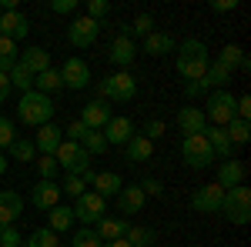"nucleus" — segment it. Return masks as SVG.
<instances>
[{"instance_id": "obj_28", "label": "nucleus", "mask_w": 251, "mask_h": 247, "mask_svg": "<svg viewBox=\"0 0 251 247\" xmlns=\"http://www.w3.org/2000/svg\"><path fill=\"white\" fill-rule=\"evenodd\" d=\"M124 151H127V160H151V154H154V144L148 140V137H141V134H134L127 144H124Z\"/></svg>"}, {"instance_id": "obj_37", "label": "nucleus", "mask_w": 251, "mask_h": 247, "mask_svg": "<svg viewBox=\"0 0 251 247\" xmlns=\"http://www.w3.org/2000/svg\"><path fill=\"white\" fill-rule=\"evenodd\" d=\"M124 34H127V37H131V34H141V37L154 34V17H151V14H137V17H134V23H131V27L124 30Z\"/></svg>"}, {"instance_id": "obj_36", "label": "nucleus", "mask_w": 251, "mask_h": 247, "mask_svg": "<svg viewBox=\"0 0 251 247\" xmlns=\"http://www.w3.org/2000/svg\"><path fill=\"white\" fill-rule=\"evenodd\" d=\"M80 147L94 157V154H104V151H107V140H104V134H100V131H87L84 137H80Z\"/></svg>"}, {"instance_id": "obj_48", "label": "nucleus", "mask_w": 251, "mask_h": 247, "mask_svg": "<svg viewBox=\"0 0 251 247\" xmlns=\"http://www.w3.org/2000/svg\"><path fill=\"white\" fill-rule=\"evenodd\" d=\"M64 134H67V140H74V144H80V137L87 134V127H84L80 120H71V127H67Z\"/></svg>"}, {"instance_id": "obj_34", "label": "nucleus", "mask_w": 251, "mask_h": 247, "mask_svg": "<svg viewBox=\"0 0 251 247\" xmlns=\"http://www.w3.org/2000/svg\"><path fill=\"white\" fill-rule=\"evenodd\" d=\"M57 244L60 241H57V234H54L50 227H37L27 241H24V247H57Z\"/></svg>"}, {"instance_id": "obj_41", "label": "nucleus", "mask_w": 251, "mask_h": 247, "mask_svg": "<svg viewBox=\"0 0 251 247\" xmlns=\"http://www.w3.org/2000/svg\"><path fill=\"white\" fill-rule=\"evenodd\" d=\"M84 187H87V184H84L80 177H71V174H67V180L60 184V194H67V197H74V201H77L80 194H84Z\"/></svg>"}, {"instance_id": "obj_8", "label": "nucleus", "mask_w": 251, "mask_h": 247, "mask_svg": "<svg viewBox=\"0 0 251 247\" xmlns=\"http://www.w3.org/2000/svg\"><path fill=\"white\" fill-rule=\"evenodd\" d=\"M104 214H107V201L100 194H94V190H84L77 201H74V217L84 221V224H97Z\"/></svg>"}, {"instance_id": "obj_54", "label": "nucleus", "mask_w": 251, "mask_h": 247, "mask_svg": "<svg viewBox=\"0 0 251 247\" xmlns=\"http://www.w3.org/2000/svg\"><path fill=\"white\" fill-rule=\"evenodd\" d=\"M0 174H7V157H3V151H0Z\"/></svg>"}, {"instance_id": "obj_31", "label": "nucleus", "mask_w": 251, "mask_h": 247, "mask_svg": "<svg viewBox=\"0 0 251 247\" xmlns=\"http://www.w3.org/2000/svg\"><path fill=\"white\" fill-rule=\"evenodd\" d=\"M204 84H208V87H218V90H225V87L231 84V70L221 67L218 60H211V64H208V74H204Z\"/></svg>"}, {"instance_id": "obj_25", "label": "nucleus", "mask_w": 251, "mask_h": 247, "mask_svg": "<svg viewBox=\"0 0 251 247\" xmlns=\"http://www.w3.org/2000/svg\"><path fill=\"white\" fill-rule=\"evenodd\" d=\"M137 57L134 50V40L127 37V34H121V37H114V44H111V60H114L117 67H127L131 60Z\"/></svg>"}, {"instance_id": "obj_13", "label": "nucleus", "mask_w": 251, "mask_h": 247, "mask_svg": "<svg viewBox=\"0 0 251 247\" xmlns=\"http://www.w3.org/2000/svg\"><path fill=\"white\" fill-rule=\"evenodd\" d=\"M100 134H104L107 147H124V144L134 137V124H131V117H111L107 127H104Z\"/></svg>"}, {"instance_id": "obj_56", "label": "nucleus", "mask_w": 251, "mask_h": 247, "mask_svg": "<svg viewBox=\"0 0 251 247\" xmlns=\"http://www.w3.org/2000/svg\"><path fill=\"white\" fill-rule=\"evenodd\" d=\"M20 247H24V244H20Z\"/></svg>"}, {"instance_id": "obj_40", "label": "nucleus", "mask_w": 251, "mask_h": 247, "mask_svg": "<svg viewBox=\"0 0 251 247\" xmlns=\"http://www.w3.org/2000/svg\"><path fill=\"white\" fill-rule=\"evenodd\" d=\"M71 247H104L100 241H97V234L91 227H80L74 237H71Z\"/></svg>"}, {"instance_id": "obj_16", "label": "nucleus", "mask_w": 251, "mask_h": 247, "mask_svg": "<svg viewBox=\"0 0 251 247\" xmlns=\"http://www.w3.org/2000/svg\"><path fill=\"white\" fill-rule=\"evenodd\" d=\"M60 144H64V131H60L57 124H44V127H37V140H34V147H37L40 154L54 157Z\"/></svg>"}, {"instance_id": "obj_11", "label": "nucleus", "mask_w": 251, "mask_h": 247, "mask_svg": "<svg viewBox=\"0 0 251 247\" xmlns=\"http://www.w3.org/2000/svg\"><path fill=\"white\" fill-rule=\"evenodd\" d=\"M111 104H107V100H91V104H84V111H80V124H84V127H87V131H104V127H107V120H111Z\"/></svg>"}, {"instance_id": "obj_21", "label": "nucleus", "mask_w": 251, "mask_h": 247, "mask_svg": "<svg viewBox=\"0 0 251 247\" xmlns=\"http://www.w3.org/2000/svg\"><path fill=\"white\" fill-rule=\"evenodd\" d=\"M204 140L211 144V151H214V157H221V160H231V140H228V134H225V127H214V124H208L204 127Z\"/></svg>"}, {"instance_id": "obj_53", "label": "nucleus", "mask_w": 251, "mask_h": 247, "mask_svg": "<svg viewBox=\"0 0 251 247\" xmlns=\"http://www.w3.org/2000/svg\"><path fill=\"white\" fill-rule=\"evenodd\" d=\"M104 247H131V244H127L124 237H121V241H107V244H104Z\"/></svg>"}, {"instance_id": "obj_47", "label": "nucleus", "mask_w": 251, "mask_h": 247, "mask_svg": "<svg viewBox=\"0 0 251 247\" xmlns=\"http://www.w3.org/2000/svg\"><path fill=\"white\" fill-rule=\"evenodd\" d=\"M161 134H164V124H161V120H148V124H144V134H141V137H148V140L154 144V137H161Z\"/></svg>"}, {"instance_id": "obj_1", "label": "nucleus", "mask_w": 251, "mask_h": 247, "mask_svg": "<svg viewBox=\"0 0 251 247\" xmlns=\"http://www.w3.org/2000/svg\"><path fill=\"white\" fill-rule=\"evenodd\" d=\"M208 64H211V57H208L204 40L188 37L181 47H177V74L184 77V80H204Z\"/></svg>"}, {"instance_id": "obj_26", "label": "nucleus", "mask_w": 251, "mask_h": 247, "mask_svg": "<svg viewBox=\"0 0 251 247\" xmlns=\"http://www.w3.org/2000/svg\"><path fill=\"white\" fill-rule=\"evenodd\" d=\"M218 64L228 67V70H248V67H251V60L245 57V50H241L238 44H228V47L218 54Z\"/></svg>"}, {"instance_id": "obj_29", "label": "nucleus", "mask_w": 251, "mask_h": 247, "mask_svg": "<svg viewBox=\"0 0 251 247\" xmlns=\"http://www.w3.org/2000/svg\"><path fill=\"white\" fill-rule=\"evenodd\" d=\"M60 87H64V80H60V70H54V67H47V70H44V74H37L34 77V90H37V94H54V90H60Z\"/></svg>"}, {"instance_id": "obj_14", "label": "nucleus", "mask_w": 251, "mask_h": 247, "mask_svg": "<svg viewBox=\"0 0 251 247\" xmlns=\"http://www.w3.org/2000/svg\"><path fill=\"white\" fill-rule=\"evenodd\" d=\"M30 34V23H27V17L20 14V10H7V14H0V37L7 40H24Z\"/></svg>"}, {"instance_id": "obj_18", "label": "nucleus", "mask_w": 251, "mask_h": 247, "mask_svg": "<svg viewBox=\"0 0 251 247\" xmlns=\"http://www.w3.org/2000/svg\"><path fill=\"white\" fill-rule=\"evenodd\" d=\"M127 227H131V224H127V217H100L94 234H97V241H100V244H107V241H121V237L127 234Z\"/></svg>"}, {"instance_id": "obj_44", "label": "nucleus", "mask_w": 251, "mask_h": 247, "mask_svg": "<svg viewBox=\"0 0 251 247\" xmlns=\"http://www.w3.org/2000/svg\"><path fill=\"white\" fill-rule=\"evenodd\" d=\"M24 237L17 234V227H0V247H20Z\"/></svg>"}, {"instance_id": "obj_42", "label": "nucleus", "mask_w": 251, "mask_h": 247, "mask_svg": "<svg viewBox=\"0 0 251 247\" xmlns=\"http://www.w3.org/2000/svg\"><path fill=\"white\" fill-rule=\"evenodd\" d=\"M107 14H111V3L107 0H87V17L91 20L100 23V17H107Z\"/></svg>"}, {"instance_id": "obj_43", "label": "nucleus", "mask_w": 251, "mask_h": 247, "mask_svg": "<svg viewBox=\"0 0 251 247\" xmlns=\"http://www.w3.org/2000/svg\"><path fill=\"white\" fill-rule=\"evenodd\" d=\"M14 140H17V134H14V120L0 117V151H3V147H10Z\"/></svg>"}, {"instance_id": "obj_24", "label": "nucleus", "mask_w": 251, "mask_h": 247, "mask_svg": "<svg viewBox=\"0 0 251 247\" xmlns=\"http://www.w3.org/2000/svg\"><path fill=\"white\" fill-rule=\"evenodd\" d=\"M20 64H24L30 74L37 77V74H44V70L50 67V54H47L44 47H27V50L20 54Z\"/></svg>"}, {"instance_id": "obj_7", "label": "nucleus", "mask_w": 251, "mask_h": 247, "mask_svg": "<svg viewBox=\"0 0 251 247\" xmlns=\"http://www.w3.org/2000/svg\"><path fill=\"white\" fill-rule=\"evenodd\" d=\"M181 154H184V164H188L191 171H204V167L214 160V151H211V144L204 140V134H191V137H184Z\"/></svg>"}, {"instance_id": "obj_55", "label": "nucleus", "mask_w": 251, "mask_h": 247, "mask_svg": "<svg viewBox=\"0 0 251 247\" xmlns=\"http://www.w3.org/2000/svg\"><path fill=\"white\" fill-rule=\"evenodd\" d=\"M0 14H3V10H0Z\"/></svg>"}, {"instance_id": "obj_22", "label": "nucleus", "mask_w": 251, "mask_h": 247, "mask_svg": "<svg viewBox=\"0 0 251 247\" xmlns=\"http://www.w3.org/2000/svg\"><path fill=\"white\" fill-rule=\"evenodd\" d=\"M91 184H94V194H100L104 201H107V197H117V194H121V187H124V180H121L114 171L94 174V177H91Z\"/></svg>"}, {"instance_id": "obj_19", "label": "nucleus", "mask_w": 251, "mask_h": 247, "mask_svg": "<svg viewBox=\"0 0 251 247\" xmlns=\"http://www.w3.org/2000/svg\"><path fill=\"white\" fill-rule=\"evenodd\" d=\"M177 127L184 131V137H191V134H201L208 127V117L201 107H181L177 111Z\"/></svg>"}, {"instance_id": "obj_50", "label": "nucleus", "mask_w": 251, "mask_h": 247, "mask_svg": "<svg viewBox=\"0 0 251 247\" xmlns=\"http://www.w3.org/2000/svg\"><path fill=\"white\" fill-rule=\"evenodd\" d=\"M238 7V0H214L211 10H218V14H228V10H234Z\"/></svg>"}, {"instance_id": "obj_45", "label": "nucleus", "mask_w": 251, "mask_h": 247, "mask_svg": "<svg viewBox=\"0 0 251 247\" xmlns=\"http://www.w3.org/2000/svg\"><path fill=\"white\" fill-rule=\"evenodd\" d=\"M137 187L144 190V197H148V194H151V197H161V194H164V187H161V180H154V177H144V180H141Z\"/></svg>"}, {"instance_id": "obj_30", "label": "nucleus", "mask_w": 251, "mask_h": 247, "mask_svg": "<svg viewBox=\"0 0 251 247\" xmlns=\"http://www.w3.org/2000/svg\"><path fill=\"white\" fill-rule=\"evenodd\" d=\"M71 221H74V210L64 207V204H57V207L47 210V227L54 230V234H60V230H71Z\"/></svg>"}, {"instance_id": "obj_38", "label": "nucleus", "mask_w": 251, "mask_h": 247, "mask_svg": "<svg viewBox=\"0 0 251 247\" xmlns=\"http://www.w3.org/2000/svg\"><path fill=\"white\" fill-rule=\"evenodd\" d=\"M34 154H37V147H34V140H14L10 144V157L14 160H34Z\"/></svg>"}, {"instance_id": "obj_52", "label": "nucleus", "mask_w": 251, "mask_h": 247, "mask_svg": "<svg viewBox=\"0 0 251 247\" xmlns=\"http://www.w3.org/2000/svg\"><path fill=\"white\" fill-rule=\"evenodd\" d=\"M7 94H10V80H7V74H0V104L7 100Z\"/></svg>"}, {"instance_id": "obj_2", "label": "nucleus", "mask_w": 251, "mask_h": 247, "mask_svg": "<svg viewBox=\"0 0 251 247\" xmlns=\"http://www.w3.org/2000/svg\"><path fill=\"white\" fill-rule=\"evenodd\" d=\"M17 117L24 120V124H30V127H44V124H50V117H54V104H50V97L30 90V94L20 97Z\"/></svg>"}, {"instance_id": "obj_20", "label": "nucleus", "mask_w": 251, "mask_h": 247, "mask_svg": "<svg viewBox=\"0 0 251 247\" xmlns=\"http://www.w3.org/2000/svg\"><path fill=\"white\" fill-rule=\"evenodd\" d=\"M241 180H245V164L234 160V157H231V160H221V167H218V180H214V184L225 187V190H231V187H238Z\"/></svg>"}, {"instance_id": "obj_49", "label": "nucleus", "mask_w": 251, "mask_h": 247, "mask_svg": "<svg viewBox=\"0 0 251 247\" xmlns=\"http://www.w3.org/2000/svg\"><path fill=\"white\" fill-rule=\"evenodd\" d=\"M50 10H54V14H74V10H77V0H54Z\"/></svg>"}, {"instance_id": "obj_35", "label": "nucleus", "mask_w": 251, "mask_h": 247, "mask_svg": "<svg viewBox=\"0 0 251 247\" xmlns=\"http://www.w3.org/2000/svg\"><path fill=\"white\" fill-rule=\"evenodd\" d=\"M124 241H127L131 247H151L154 244V230L151 227H127Z\"/></svg>"}, {"instance_id": "obj_23", "label": "nucleus", "mask_w": 251, "mask_h": 247, "mask_svg": "<svg viewBox=\"0 0 251 247\" xmlns=\"http://www.w3.org/2000/svg\"><path fill=\"white\" fill-rule=\"evenodd\" d=\"M117 207H121V214H124V217H127V214H137V210L144 207V190L137 187V184L121 187V194H117Z\"/></svg>"}, {"instance_id": "obj_15", "label": "nucleus", "mask_w": 251, "mask_h": 247, "mask_svg": "<svg viewBox=\"0 0 251 247\" xmlns=\"http://www.w3.org/2000/svg\"><path fill=\"white\" fill-rule=\"evenodd\" d=\"M24 214V201L17 190H0V227H14Z\"/></svg>"}, {"instance_id": "obj_4", "label": "nucleus", "mask_w": 251, "mask_h": 247, "mask_svg": "<svg viewBox=\"0 0 251 247\" xmlns=\"http://www.w3.org/2000/svg\"><path fill=\"white\" fill-rule=\"evenodd\" d=\"M218 214H225L231 224H248L251 221V190L245 184L225 190V201H221V210Z\"/></svg>"}, {"instance_id": "obj_46", "label": "nucleus", "mask_w": 251, "mask_h": 247, "mask_svg": "<svg viewBox=\"0 0 251 247\" xmlns=\"http://www.w3.org/2000/svg\"><path fill=\"white\" fill-rule=\"evenodd\" d=\"M0 60H17V44L0 37Z\"/></svg>"}, {"instance_id": "obj_51", "label": "nucleus", "mask_w": 251, "mask_h": 247, "mask_svg": "<svg viewBox=\"0 0 251 247\" xmlns=\"http://www.w3.org/2000/svg\"><path fill=\"white\" fill-rule=\"evenodd\" d=\"M201 90H208V84H204V80H191V84L184 87V94H188V97H198Z\"/></svg>"}, {"instance_id": "obj_17", "label": "nucleus", "mask_w": 251, "mask_h": 247, "mask_svg": "<svg viewBox=\"0 0 251 247\" xmlns=\"http://www.w3.org/2000/svg\"><path fill=\"white\" fill-rule=\"evenodd\" d=\"M30 201H34V207L37 210H50L60 204V184L54 180H37V187L30 194Z\"/></svg>"}, {"instance_id": "obj_3", "label": "nucleus", "mask_w": 251, "mask_h": 247, "mask_svg": "<svg viewBox=\"0 0 251 247\" xmlns=\"http://www.w3.org/2000/svg\"><path fill=\"white\" fill-rule=\"evenodd\" d=\"M134 94H137V80L127 74V70L97 80V100H107V104L117 100V104H124V100H131Z\"/></svg>"}, {"instance_id": "obj_12", "label": "nucleus", "mask_w": 251, "mask_h": 247, "mask_svg": "<svg viewBox=\"0 0 251 247\" xmlns=\"http://www.w3.org/2000/svg\"><path fill=\"white\" fill-rule=\"evenodd\" d=\"M60 80H64V87H71V90H84V87L91 84V67L80 57H67V64L60 67Z\"/></svg>"}, {"instance_id": "obj_32", "label": "nucleus", "mask_w": 251, "mask_h": 247, "mask_svg": "<svg viewBox=\"0 0 251 247\" xmlns=\"http://www.w3.org/2000/svg\"><path fill=\"white\" fill-rule=\"evenodd\" d=\"M7 80H10V87H17V90H24V94H30V90H34V74H30L20 60L14 64V70L7 74Z\"/></svg>"}, {"instance_id": "obj_9", "label": "nucleus", "mask_w": 251, "mask_h": 247, "mask_svg": "<svg viewBox=\"0 0 251 247\" xmlns=\"http://www.w3.org/2000/svg\"><path fill=\"white\" fill-rule=\"evenodd\" d=\"M97 34H100V23L91 20V17H77V20H71V27H67V40H71L77 50H87L97 40Z\"/></svg>"}, {"instance_id": "obj_6", "label": "nucleus", "mask_w": 251, "mask_h": 247, "mask_svg": "<svg viewBox=\"0 0 251 247\" xmlns=\"http://www.w3.org/2000/svg\"><path fill=\"white\" fill-rule=\"evenodd\" d=\"M234 107H238V97L231 90H214L204 104V117L214 127H228V120H234Z\"/></svg>"}, {"instance_id": "obj_33", "label": "nucleus", "mask_w": 251, "mask_h": 247, "mask_svg": "<svg viewBox=\"0 0 251 247\" xmlns=\"http://www.w3.org/2000/svg\"><path fill=\"white\" fill-rule=\"evenodd\" d=\"M225 134H228V140H231V144H248L251 127H248V120L234 117V120H228V127H225Z\"/></svg>"}, {"instance_id": "obj_10", "label": "nucleus", "mask_w": 251, "mask_h": 247, "mask_svg": "<svg viewBox=\"0 0 251 247\" xmlns=\"http://www.w3.org/2000/svg\"><path fill=\"white\" fill-rule=\"evenodd\" d=\"M221 201H225V187H218V184H204V187L194 190L191 207L198 210V214H218V210H221Z\"/></svg>"}, {"instance_id": "obj_39", "label": "nucleus", "mask_w": 251, "mask_h": 247, "mask_svg": "<svg viewBox=\"0 0 251 247\" xmlns=\"http://www.w3.org/2000/svg\"><path fill=\"white\" fill-rule=\"evenodd\" d=\"M34 164H37L40 180H54V174L60 171V167H57V160H54V157H47V154H40V157L34 160Z\"/></svg>"}, {"instance_id": "obj_5", "label": "nucleus", "mask_w": 251, "mask_h": 247, "mask_svg": "<svg viewBox=\"0 0 251 247\" xmlns=\"http://www.w3.org/2000/svg\"><path fill=\"white\" fill-rule=\"evenodd\" d=\"M54 160H57V167H64L71 177H80L84 171H91V154L84 151L80 144H74V140H64L57 147V154H54Z\"/></svg>"}, {"instance_id": "obj_27", "label": "nucleus", "mask_w": 251, "mask_h": 247, "mask_svg": "<svg viewBox=\"0 0 251 247\" xmlns=\"http://www.w3.org/2000/svg\"><path fill=\"white\" fill-rule=\"evenodd\" d=\"M174 47H177L174 37H171V34H161V30H154V34H148V37H144V50H148V54H154V57L171 54Z\"/></svg>"}]
</instances>
